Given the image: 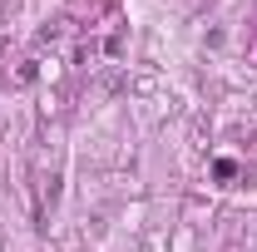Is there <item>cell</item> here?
Returning a JSON list of instances; mask_svg holds the SVG:
<instances>
[{"label": "cell", "mask_w": 257, "mask_h": 252, "mask_svg": "<svg viewBox=\"0 0 257 252\" xmlns=\"http://www.w3.org/2000/svg\"><path fill=\"white\" fill-rule=\"evenodd\" d=\"M213 173H218V178H237V163H232V158H218Z\"/></svg>", "instance_id": "1"}]
</instances>
